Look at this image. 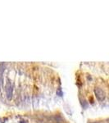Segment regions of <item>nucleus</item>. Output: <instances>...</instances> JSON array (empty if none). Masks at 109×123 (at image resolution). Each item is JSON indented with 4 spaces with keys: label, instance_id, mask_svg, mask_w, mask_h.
I'll use <instances>...</instances> for the list:
<instances>
[{
    "label": "nucleus",
    "instance_id": "obj_1",
    "mask_svg": "<svg viewBox=\"0 0 109 123\" xmlns=\"http://www.w3.org/2000/svg\"><path fill=\"white\" fill-rule=\"evenodd\" d=\"M5 90H6V94H7V99H11L12 97V93H13V86L12 84L11 83L9 79L7 80V84L5 86Z\"/></svg>",
    "mask_w": 109,
    "mask_h": 123
},
{
    "label": "nucleus",
    "instance_id": "obj_2",
    "mask_svg": "<svg viewBox=\"0 0 109 123\" xmlns=\"http://www.w3.org/2000/svg\"><path fill=\"white\" fill-rule=\"evenodd\" d=\"M94 93H95V95H96V98L99 101H103L105 99L106 94H105L104 90H103V89L97 87V88L94 89Z\"/></svg>",
    "mask_w": 109,
    "mask_h": 123
},
{
    "label": "nucleus",
    "instance_id": "obj_3",
    "mask_svg": "<svg viewBox=\"0 0 109 123\" xmlns=\"http://www.w3.org/2000/svg\"><path fill=\"white\" fill-rule=\"evenodd\" d=\"M5 70V65L3 62L0 63V91H1V85L3 82V74Z\"/></svg>",
    "mask_w": 109,
    "mask_h": 123
},
{
    "label": "nucleus",
    "instance_id": "obj_4",
    "mask_svg": "<svg viewBox=\"0 0 109 123\" xmlns=\"http://www.w3.org/2000/svg\"><path fill=\"white\" fill-rule=\"evenodd\" d=\"M57 95H58V96H60V97L63 96V93H62V89L59 88L58 90H57Z\"/></svg>",
    "mask_w": 109,
    "mask_h": 123
},
{
    "label": "nucleus",
    "instance_id": "obj_5",
    "mask_svg": "<svg viewBox=\"0 0 109 123\" xmlns=\"http://www.w3.org/2000/svg\"><path fill=\"white\" fill-rule=\"evenodd\" d=\"M20 123H28V122H24V121H21V122H20Z\"/></svg>",
    "mask_w": 109,
    "mask_h": 123
}]
</instances>
